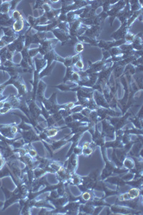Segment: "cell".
I'll use <instances>...</instances> for the list:
<instances>
[{"mask_svg":"<svg viewBox=\"0 0 143 215\" xmlns=\"http://www.w3.org/2000/svg\"><path fill=\"white\" fill-rule=\"evenodd\" d=\"M77 85V84H76V83L72 84V85H67L66 83H62L59 84V85H58L52 86V87L58 88V89L60 90L61 91L66 92V91H72V88H75Z\"/></svg>","mask_w":143,"mask_h":215,"instance_id":"44dd1931","label":"cell"},{"mask_svg":"<svg viewBox=\"0 0 143 215\" xmlns=\"http://www.w3.org/2000/svg\"><path fill=\"white\" fill-rule=\"evenodd\" d=\"M58 42L59 41L56 38H55V39H47V38L46 40H44L38 47L39 50V53L41 55L44 56L46 53L54 50V48L57 45Z\"/></svg>","mask_w":143,"mask_h":215,"instance_id":"3957f363","label":"cell"},{"mask_svg":"<svg viewBox=\"0 0 143 215\" xmlns=\"http://www.w3.org/2000/svg\"><path fill=\"white\" fill-rule=\"evenodd\" d=\"M19 133L22 135V138L25 140V144H31L32 142L41 140L39 134L33 128L28 130H19Z\"/></svg>","mask_w":143,"mask_h":215,"instance_id":"277c9868","label":"cell"},{"mask_svg":"<svg viewBox=\"0 0 143 215\" xmlns=\"http://www.w3.org/2000/svg\"><path fill=\"white\" fill-rule=\"evenodd\" d=\"M130 11L132 12L142 9V2L141 1H129Z\"/></svg>","mask_w":143,"mask_h":215,"instance_id":"d6986e66","label":"cell"},{"mask_svg":"<svg viewBox=\"0 0 143 215\" xmlns=\"http://www.w3.org/2000/svg\"><path fill=\"white\" fill-rule=\"evenodd\" d=\"M4 35V33H3V31H2V29L0 28V39H1L2 37Z\"/></svg>","mask_w":143,"mask_h":215,"instance_id":"60d3db41","label":"cell"},{"mask_svg":"<svg viewBox=\"0 0 143 215\" xmlns=\"http://www.w3.org/2000/svg\"><path fill=\"white\" fill-rule=\"evenodd\" d=\"M135 36V34H133L132 33H130V32H128V33H127V35H125V40H126V42L128 43H131L133 41V40H134Z\"/></svg>","mask_w":143,"mask_h":215,"instance_id":"f1b7e54d","label":"cell"},{"mask_svg":"<svg viewBox=\"0 0 143 215\" xmlns=\"http://www.w3.org/2000/svg\"><path fill=\"white\" fill-rule=\"evenodd\" d=\"M102 31V27L101 26H89L85 30L84 35L87 37L91 38V39H97L100 37V33Z\"/></svg>","mask_w":143,"mask_h":215,"instance_id":"9c48e42d","label":"cell"},{"mask_svg":"<svg viewBox=\"0 0 143 215\" xmlns=\"http://www.w3.org/2000/svg\"><path fill=\"white\" fill-rule=\"evenodd\" d=\"M142 18H143V16H142V13L140 16H139L138 18V19L140 22V23H142Z\"/></svg>","mask_w":143,"mask_h":215,"instance_id":"ab89813d","label":"cell"},{"mask_svg":"<svg viewBox=\"0 0 143 215\" xmlns=\"http://www.w3.org/2000/svg\"><path fill=\"white\" fill-rule=\"evenodd\" d=\"M123 166L127 169L131 170L135 167V161L132 157H126L122 162Z\"/></svg>","mask_w":143,"mask_h":215,"instance_id":"7402d4cb","label":"cell"},{"mask_svg":"<svg viewBox=\"0 0 143 215\" xmlns=\"http://www.w3.org/2000/svg\"><path fill=\"white\" fill-rule=\"evenodd\" d=\"M19 2H20V1H11V8L9 12H12L16 10V7H17L18 4Z\"/></svg>","mask_w":143,"mask_h":215,"instance_id":"8d00e7d4","label":"cell"},{"mask_svg":"<svg viewBox=\"0 0 143 215\" xmlns=\"http://www.w3.org/2000/svg\"><path fill=\"white\" fill-rule=\"evenodd\" d=\"M63 64H64L66 68L72 67V56L65 57Z\"/></svg>","mask_w":143,"mask_h":215,"instance_id":"4dcf8cb0","label":"cell"},{"mask_svg":"<svg viewBox=\"0 0 143 215\" xmlns=\"http://www.w3.org/2000/svg\"><path fill=\"white\" fill-rule=\"evenodd\" d=\"M47 88V84L43 81L42 80H39L38 85H37V93H36V99H37L39 103H42V101L45 99V92Z\"/></svg>","mask_w":143,"mask_h":215,"instance_id":"4fadbf2b","label":"cell"},{"mask_svg":"<svg viewBox=\"0 0 143 215\" xmlns=\"http://www.w3.org/2000/svg\"><path fill=\"white\" fill-rule=\"evenodd\" d=\"M61 12V9H52L50 11L48 12H45L44 15H45V17L47 18V19L49 21L52 22V20L57 19L58 18V17L60 15Z\"/></svg>","mask_w":143,"mask_h":215,"instance_id":"e0dca14e","label":"cell"},{"mask_svg":"<svg viewBox=\"0 0 143 215\" xmlns=\"http://www.w3.org/2000/svg\"><path fill=\"white\" fill-rule=\"evenodd\" d=\"M109 53L110 54L111 57H115V56L119 55L120 54L122 53V51L121 50L120 47H112L110 48V50H108Z\"/></svg>","mask_w":143,"mask_h":215,"instance_id":"d4e9b609","label":"cell"},{"mask_svg":"<svg viewBox=\"0 0 143 215\" xmlns=\"http://www.w3.org/2000/svg\"><path fill=\"white\" fill-rule=\"evenodd\" d=\"M11 8V1H2L1 5L2 14L9 13Z\"/></svg>","mask_w":143,"mask_h":215,"instance_id":"603a6c76","label":"cell"},{"mask_svg":"<svg viewBox=\"0 0 143 215\" xmlns=\"http://www.w3.org/2000/svg\"><path fill=\"white\" fill-rule=\"evenodd\" d=\"M55 63H56V62H53L52 64L49 67L45 68L43 70H42V71L39 74V80H41L42 78L45 77V76H48V75H50V74L52 73V71L54 68H55Z\"/></svg>","mask_w":143,"mask_h":215,"instance_id":"ffe728a7","label":"cell"},{"mask_svg":"<svg viewBox=\"0 0 143 215\" xmlns=\"http://www.w3.org/2000/svg\"><path fill=\"white\" fill-rule=\"evenodd\" d=\"M74 47H75V52H76L77 54H80L83 50H84V48H85L84 45H83V43H81V42H79L78 43H77Z\"/></svg>","mask_w":143,"mask_h":215,"instance_id":"83f0119b","label":"cell"},{"mask_svg":"<svg viewBox=\"0 0 143 215\" xmlns=\"http://www.w3.org/2000/svg\"><path fill=\"white\" fill-rule=\"evenodd\" d=\"M93 99H94L95 102L99 107L110 108V106H109L107 100H105L104 95L100 92L97 91V90H94V92H93Z\"/></svg>","mask_w":143,"mask_h":215,"instance_id":"8fae6325","label":"cell"},{"mask_svg":"<svg viewBox=\"0 0 143 215\" xmlns=\"http://www.w3.org/2000/svg\"><path fill=\"white\" fill-rule=\"evenodd\" d=\"M92 194H91V193H89L88 192H85L82 194V199H84L85 201H89L92 199Z\"/></svg>","mask_w":143,"mask_h":215,"instance_id":"d590c367","label":"cell"},{"mask_svg":"<svg viewBox=\"0 0 143 215\" xmlns=\"http://www.w3.org/2000/svg\"><path fill=\"white\" fill-rule=\"evenodd\" d=\"M82 146H79L78 145L75 146L74 149H73V151H72L73 154H75V155H77V156L81 155V154H82Z\"/></svg>","mask_w":143,"mask_h":215,"instance_id":"e575fe53","label":"cell"},{"mask_svg":"<svg viewBox=\"0 0 143 215\" xmlns=\"http://www.w3.org/2000/svg\"><path fill=\"white\" fill-rule=\"evenodd\" d=\"M13 124H8V125H0V134L4 137L8 139H14L15 138L16 135L12 132Z\"/></svg>","mask_w":143,"mask_h":215,"instance_id":"7c38bea8","label":"cell"},{"mask_svg":"<svg viewBox=\"0 0 143 215\" xmlns=\"http://www.w3.org/2000/svg\"><path fill=\"white\" fill-rule=\"evenodd\" d=\"M43 58L46 60L47 62L46 68L49 67V66L52 64L53 62H61V63H63L65 60V58L62 57L61 56L57 55V54L55 53V50H51L50 52L45 54V55L43 56Z\"/></svg>","mask_w":143,"mask_h":215,"instance_id":"52a82bcc","label":"cell"},{"mask_svg":"<svg viewBox=\"0 0 143 215\" xmlns=\"http://www.w3.org/2000/svg\"><path fill=\"white\" fill-rule=\"evenodd\" d=\"M102 123V134L105 137H110L113 139L115 138V128H114L112 124L110 123V121L107 119H104L101 120Z\"/></svg>","mask_w":143,"mask_h":215,"instance_id":"8992f818","label":"cell"},{"mask_svg":"<svg viewBox=\"0 0 143 215\" xmlns=\"http://www.w3.org/2000/svg\"><path fill=\"white\" fill-rule=\"evenodd\" d=\"M42 103L45 106V109L49 113V114L55 113L58 112L60 109H63L64 105H59L57 102V93H54L49 98H45Z\"/></svg>","mask_w":143,"mask_h":215,"instance_id":"6da1fadb","label":"cell"},{"mask_svg":"<svg viewBox=\"0 0 143 215\" xmlns=\"http://www.w3.org/2000/svg\"><path fill=\"white\" fill-rule=\"evenodd\" d=\"M129 29H130V28L128 27L127 22H125V23L121 24L120 28L117 29L115 32H114V33L111 35L110 37L114 40L125 39V35H126L127 33L129 32Z\"/></svg>","mask_w":143,"mask_h":215,"instance_id":"ba28073f","label":"cell"},{"mask_svg":"<svg viewBox=\"0 0 143 215\" xmlns=\"http://www.w3.org/2000/svg\"><path fill=\"white\" fill-rule=\"evenodd\" d=\"M74 72H75V68L73 66L67 68L66 74H65L64 80H63V83H66L67 81H69V80L70 81L72 75V74L74 73Z\"/></svg>","mask_w":143,"mask_h":215,"instance_id":"cb8c5ba5","label":"cell"},{"mask_svg":"<svg viewBox=\"0 0 143 215\" xmlns=\"http://www.w3.org/2000/svg\"><path fill=\"white\" fill-rule=\"evenodd\" d=\"M67 126H65L63 127H57V126H52V127H47L44 128L43 131L46 134V135L48 136L49 138L54 137L57 135L58 133L61 130L66 128Z\"/></svg>","mask_w":143,"mask_h":215,"instance_id":"9a60e30c","label":"cell"},{"mask_svg":"<svg viewBox=\"0 0 143 215\" xmlns=\"http://www.w3.org/2000/svg\"><path fill=\"white\" fill-rule=\"evenodd\" d=\"M126 4L127 1H118V2L115 5L111 6L110 9L107 12L110 26H112L113 22L117 18L118 13L126 6Z\"/></svg>","mask_w":143,"mask_h":215,"instance_id":"7a4b0ae2","label":"cell"},{"mask_svg":"<svg viewBox=\"0 0 143 215\" xmlns=\"http://www.w3.org/2000/svg\"><path fill=\"white\" fill-rule=\"evenodd\" d=\"M52 33H53V35H55V37L56 39L61 43V45L64 46L67 45L69 40L70 39V35H69V33H66V32L63 31L59 28H55L53 30H52Z\"/></svg>","mask_w":143,"mask_h":215,"instance_id":"5b68a950","label":"cell"},{"mask_svg":"<svg viewBox=\"0 0 143 215\" xmlns=\"http://www.w3.org/2000/svg\"><path fill=\"white\" fill-rule=\"evenodd\" d=\"M132 12L130 11L129 1H127L126 6L118 13V16H117V18H118L119 20L121 22V24H123L125 23V22L128 21V19L132 16Z\"/></svg>","mask_w":143,"mask_h":215,"instance_id":"30bf717a","label":"cell"},{"mask_svg":"<svg viewBox=\"0 0 143 215\" xmlns=\"http://www.w3.org/2000/svg\"><path fill=\"white\" fill-rule=\"evenodd\" d=\"M131 45L132 46L133 50L135 51H140V50H142L143 45H142V33L140 32V33L137 34L135 36L134 40L131 43Z\"/></svg>","mask_w":143,"mask_h":215,"instance_id":"5bb4252c","label":"cell"},{"mask_svg":"<svg viewBox=\"0 0 143 215\" xmlns=\"http://www.w3.org/2000/svg\"><path fill=\"white\" fill-rule=\"evenodd\" d=\"M39 47L35 48V49L29 50V55L31 59H33L34 57H37V55L39 53Z\"/></svg>","mask_w":143,"mask_h":215,"instance_id":"1f68e13d","label":"cell"},{"mask_svg":"<svg viewBox=\"0 0 143 215\" xmlns=\"http://www.w3.org/2000/svg\"><path fill=\"white\" fill-rule=\"evenodd\" d=\"M57 28H59V29H60L62 30H63V31L69 33V24L66 23V22H65V23H59V25H57Z\"/></svg>","mask_w":143,"mask_h":215,"instance_id":"4316f807","label":"cell"},{"mask_svg":"<svg viewBox=\"0 0 143 215\" xmlns=\"http://www.w3.org/2000/svg\"><path fill=\"white\" fill-rule=\"evenodd\" d=\"M102 53H103V58L102 59L105 60H107L108 59H110V58L111 57V56H110V53H109V51L108 50H102Z\"/></svg>","mask_w":143,"mask_h":215,"instance_id":"74e56055","label":"cell"},{"mask_svg":"<svg viewBox=\"0 0 143 215\" xmlns=\"http://www.w3.org/2000/svg\"><path fill=\"white\" fill-rule=\"evenodd\" d=\"M77 39L81 43L88 44L90 46H95V47H97V44H98L99 41V39H91V38L87 37L85 35L77 37Z\"/></svg>","mask_w":143,"mask_h":215,"instance_id":"2e32d148","label":"cell"},{"mask_svg":"<svg viewBox=\"0 0 143 215\" xmlns=\"http://www.w3.org/2000/svg\"><path fill=\"white\" fill-rule=\"evenodd\" d=\"M9 14H10L11 17L15 19V21L17 19H20L22 18H24L22 13V12L19 11V10L16 9L15 11L12 12H9Z\"/></svg>","mask_w":143,"mask_h":215,"instance_id":"484cf974","label":"cell"},{"mask_svg":"<svg viewBox=\"0 0 143 215\" xmlns=\"http://www.w3.org/2000/svg\"><path fill=\"white\" fill-rule=\"evenodd\" d=\"M111 4L110 2V1H103V4H102V11L105 12H107L109 11V10L111 8Z\"/></svg>","mask_w":143,"mask_h":215,"instance_id":"f546056e","label":"cell"},{"mask_svg":"<svg viewBox=\"0 0 143 215\" xmlns=\"http://www.w3.org/2000/svg\"><path fill=\"white\" fill-rule=\"evenodd\" d=\"M128 120L132 122L136 128L142 130V119L139 118L137 116L133 115L132 116V115H131L130 117L128 118Z\"/></svg>","mask_w":143,"mask_h":215,"instance_id":"ac0fdd59","label":"cell"},{"mask_svg":"<svg viewBox=\"0 0 143 215\" xmlns=\"http://www.w3.org/2000/svg\"><path fill=\"white\" fill-rule=\"evenodd\" d=\"M84 66H85V64H84V63H83L82 59H81V60H79V61H77V63H75L74 65H73V67L77 68V69H78V71H80V70H82L83 69Z\"/></svg>","mask_w":143,"mask_h":215,"instance_id":"836d02e7","label":"cell"},{"mask_svg":"<svg viewBox=\"0 0 143 215\" xmlns=\"http://www.w3.org/2000/svg\"><path fill=\"white\" fill-rule=\"evenodd\" d=\"M84 108V107H82V106L80 105H75L72 108H71L70 111L72 113H80L82 111V110Z\"/></svg>","mask_w":143,"mask_h":215,"instance_id":"d6a6232c","label":"cell"},{"mask_svg":"<svg viewBox=\"0 0 143 215\" xmlns=\"http://www.w3.org/2000/svg\"><path fill=\"white\" fill-rule=\"evenodd\" d=\"M79 60H81V54H76L75 55L72 56V66Z\"/></svg>","mask_w":143,"mask_h":215,"instance_id":"f35d334b","label":"cell"}]
</instances>
